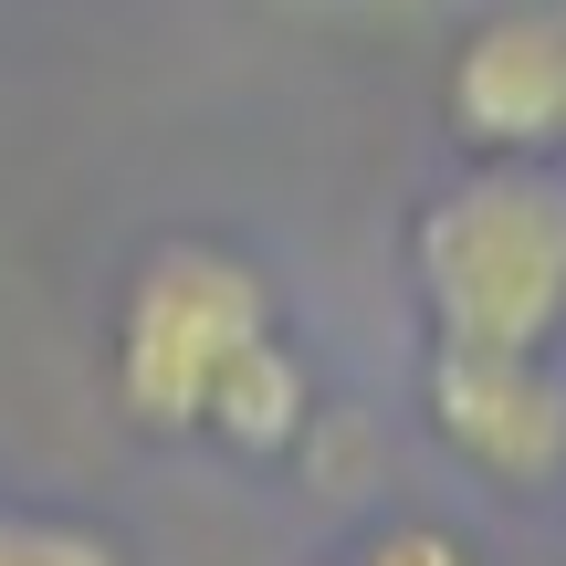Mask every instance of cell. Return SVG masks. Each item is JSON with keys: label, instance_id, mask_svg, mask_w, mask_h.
<instances>
[{"label": "cell", "instance_id": "6da1fadb", "mask_svg": "<svg viewBox=\"0 0 566 566\" xmlns=\"http://www.w3.org/2000/svg\"><path fill=\"white\" fill-rule=\"evenodd\" d=\"M409 283L441 346L546 357L566 325V179L535 158H493L451 179L409 231Z\"/></svg>", "mask_w": 566, "mask_h": 566}, {"label": "cell", "instance_id": "7a4b0ae2", "mask_svg": "<svg viewBox=\"0 0 566 566\" xmlns=\"http://www.w3.org/2000/svg\"><path fill=\"white\" fill-rule=\"evenodd\" d=\"M252 336H273V294L221 242H158L116 315V399L137 430H200L210 388Z\"/></svg>", "mask_w": 566, "mask_h": 566}, {"label": "cell", "instance_id": "3957f363", "mask_svg": "<svg viewBox=\"0 0 566 566\" xmlns=\"http://www.w3.org/2000/svg\"><path fill=\"white\" fill-rule=\"evenodd\" d=\"M451 126L493 158H546L566 147V32L556 0H525V11H493L462 32L451 53Z\"/></svg>", "mask_w": 566, "mask_h": 566}, {"label": "cell", "instance_id": "277c9868", "mask_svg": "<svg viewBox=\"0 0 566 566\" xmlns=\"http://www.w3.org/2000/svg\"><path fill=\"white\" fill-rule=\"evenodd\" d=\"M430 430L493 483H535L566 462V388L546 357H483V346H441L430 357Z\"/></svg>", "mask_w": 566, "mask_h": 566}, {"label": "cell", "instance_id": "5b68a950", "mask_svg": "<svg viewBox=\"0 0 566 566\" xmlns=\"http://www.w3.org/2000/svg\"><path fill=\"white\" fill-rule=\"evenodd\" d=\"M304 409H315V388H304V357H294L283 336H252L242 357H231V378L210 388V420H200V430H221L231 451H294Z\"/></svg>", "mask_w": 566, "mask_h": 566}, {"label": "cell", "instance_id": "8992f818", "mask_svg": "<svg viewBox=\"0 0 566 566\" xmlns=\"http://www.w3.org/2000/svg\"><path fill=\"white\" fill-rule=\"evenodd\" d=\"M0 566H126V546L63 514H0Z\"/></svg>", "mask_w": 566, "mask_h": 566}, {"label": "cell", "instance_id": "52a82bcc", "mask_svg": "<svg viewBox=\"0 0 566 566\" xmlns=\"http://www.w3.org/2000/svg\"><path fill=\"white\" fill-rule=\"evenodd\" d=\"M357 566H472V546H462V535H441V525H388Z\"/></svg>", "mask_w": 566, "mask_h": 566}, {"label": "cell", "instance_id": "ba28073f", "mask_svg": "<svg viewBox=\"0 0 566 566\" xmlns=\"http://www.w3.org/2000/svg\"><path fill=\"white\" fill-rule=\"evenodd\" d=\"M556 32H566V0H556Z\"/></svg>", "mask_w": 566, "mask_h": 566}, {"label": "cell", "instance_id": "9c48e42d", "mask_svg": "<svg viewBox=\"0 0 566 566\" xmlns=\"http://www.w3.org/2000/svg\"><path fill=\"white\" fill-rule=\"evenodd\" d=\"M346 566H357V556H346Z\"/></svg>", "mask_w": 566, "mask_h": 566}]
</instances>
